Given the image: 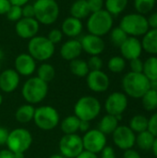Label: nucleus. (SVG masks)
<instances>
[{
  "label": "nucleus",
  "instance_id": "52",
  "mask_svg": "<svg viewBox=\"0 0 157 158\" xmlns=\"http://www.w3.org/2000/svg\"><path fill=\"white\" fill-rule=\"evenodd\" d=\"M11 4V6H23L24 5L28 4L30 0H8Z\"/></svg>",
  "mask_w": 157,
  "mask_h": 158
},
{
  "label": "nucleus",
  "instance_id": "53",
  "mask_svg": "<svg viewBox=\"0 0 157 158\" xmlns=\"http://www.w3.org/2000/svg\"><path fill=\"white\" fill-rule=\"evenodd\" d=\"M150 89L157 92V79L156 80L150 81Z\"/></svg>",
  "mask_w": 157,
  "mask_h": 158
},
{
  "label": "nucleus",
  "instance_id": "23",
  "mask_svg": "<svg viewBox=\"0 0 157 158\" xmlns=\"http://www.w3.org/2000/svg\"><path fill=\"white\" fill-rule=\"evenodd\" d=\"M34 112H35L34 106L26 103L18 107V109L15 112V118L19 123L27 124L32 121Z\"/></svg>",
  "mask_w": 157,
  "mask_h": 158
},
{
  "label": "nucleus",
  "instance_id": "35",
  "mask_svg": "<svg viewBox=\"0 0 157 158\" xmlns=\"http://www.w3.org/2000/svg\"><path fill=\"white\" fill-rule=\"evenodd\" d=\"M109 34H110V41H111V43L115 46H117V47H119L126 41V39L129 37L128 34L119 26L112 28V30L110 31Z\"/></svg>",
  "mask_w": 157,
  "mask_h": 158
},
{
  "label": "nucleus",
  "instance_id": "5",
  "mask_svg": "<svg viewBox=\"0 0 157 158\" xmlns=\"http://www.w3.org/2000/svg\"><path fill=\"white\" fill-rule=\"evenodd\" d=\"M34 19L43 25L55 23L60 13V7L56 0H36L33 4Z\"/></svg>",
  "mask_w": 157,
  "mask_h": 158
},
{
  "label": "nucleus",
  "instance_id": "10",
  "mask_svg": "<svg viewBox=\"0 0 157 158\" xmlns=\"http://www.w3.org/2000/svg\"><path fill=\"white\" fill-rule=\"evenodd\" d=\"M60 155L65 158H76L84 149L82 138L79 134H64L58 144Z\"/></svg>",
  "mask_w": 157,
  "mask_h": 158
},
{
  "label": "nucleus",
  "instance_id": "27",
  "mask_svg": "<svg viewBox=\"0 0 157 158\" xmlns=\"http://www.w3.org/2000/svg\"><path fill=\"white\" fill-rule=\"evenodd\" d=\"M69 69L73 75L79 78H84L90 72L87 61L84 59H81L80 57L69 62Z\"/></svg>",
  "mask_w": 157,
  "mask_h": 158
},
{
  "label": "nucleus",
  "instance_id": "58",
  "mask_svg": "<svg viewBox=\"0 0 157 158\" xmlns=\"http://www.w3.org/2000/svg\"><path fill=\"white\" fill-rule=\"evenodd\" d=\"M2 103H3V95H2V94L0 93V106H1V105H2Z\"/></svg>",
  "mask_w": 157,
  "mask_h": 158
},
{
  "label": "nucleus",
  "instance_id": "2",
  "mask_svg": "<svg viewBox=\"0 0 157 158\" xmlns=\"http://www.w3.org/2000/svg\"><path fill=\"white\" fill-rule=\"evenodd\" d=\"M124 94L131 98H142L150 89V81L143 73L128 72L122 79Z\"/></svg>",
  "mask_w": 157,
  "mask_h": 158
},
{
  "label": "nucleus",
  "instance_id": "21",
  "mask_svg": "<svg viewBox=\"0 0 157 158\" xmlns=\"http://www.w3.org/2000/svg\"><path fill=\"white\" fill-rule=\"evenodd\" d=\"M82 30V21L71 16L66 18L61 24V31L63 35L68 37L69 39H76L81 34Z\"/></svg>",
  "mask_w": 157,
  "mask_h": 158
},
{
  "label": "nucleus",
  "instance_id": "26",
  "mask_svg": "<svg viewBox=\"0 0 157 158\" xmlns=\"http://www.w3.org/2000/svg\"><path fill=\"white\" fill-rule=\"evenodd\" d=\"M80 122L81 120L75 115H70L61 120L60 129L64 134H75L79 131Z\"/></svg>",
  "mask_w": 157,
  "mask_h": 158
},
{
  "label": "nucleus",
  "instance_id": "50",
  "mask_svg": "<svg viewBox=\"0 0 157 158\" xmlns=\"http://www.w3.org/2000/svg\"><path fill=\"white\" fill-rule=\"evenodd\" d=\"M76 158H99L98 156L96 154H93V153H91V152H88V151H85L83 150L78 156Z\"/></svg>",
  "mask_w": 157,
  "mask_h": 158
},
{
  "label": "nucleus",
  "instance_id": "4",
  "mask_svg": "<svg viewBox=\"0 0 157 158\" xmlns=\"http://www.w3.org/2000/svg\"><path fill=\"white\" fill-rule=\"evenodd\" d=\"M102 106L100 101L92 95H84L78 99L74 105V115L83 121L91 122L101 113Z\"/></svg>",
  "mask_w": 157,
  "mask_h": 158
},
{
  "label": "nucleus",
  "instance_id": "12",
  "mask_svg": "<svg viewBox=\"0 0 157 158\" xmlns=\"http://www.w3.org/2000/svg\"><path fill=\"white\" fill-rule=\"evenodd\" d=\"M128 96L124 93L114 92L107 96L105 102V109L109 115L115 117L122 116L128 107Z\"/></svg>",
  "mask_w": 157,
  "mask_h": 158
},
{
  "label": "nucleus",
  "instance_id": "8",
  "mask_svg": "<svg viewBox=\"0 0 157 158\" xmlns=\"http://www.w3.org/2000/svg\"><path fill=\"white\" fill-rule=\"evenodd\" d=\"M119 27L128 34V36H143L149 30L147 18L139 13H130L125 15L119 22Z\"/></svg>",
  "mask_w": 157,
  "mask_h": 158
},
{
  "label": "nucleus",
  "instance_id": "56",
  "mask_svg": "<svg viewBox=\"0 0 157 158\" xmlns=\"http://www.w3.org/2000/svg\"><path fill=\"white\" fill-rule=\"evenodd\" d=\"M48 158H65L63 156H61L60 154H56V155H52L51 156H49Z\"/></svg>",
  "mask_w": 157,
  "mask_h": 158
},
{
  "label": "nucleus",
  "instance_id": "55",
  "mask_svg": "<svg viewBox=\"0 0 157 158\" xmlns=\"http://www.w3.org/2000/svg\"><path fill=\"white\" fill-rule=\"evenodd\" d=\"M14 158H25L24 153H14Z\"/></svg>",
  "mask_w": 157,
  "mask_h": 158
},
{
  "label": "nucleus",
  "instance_id": "34",
  "mask_svg": "<svg viewBox=\"0 0 157 158\" xmlns=\"http://www.w3.org/2000/svg\"><path fill=\"white\" fill-rule=\"evenodd\" d=\"M156 0H133V6L137 13L144 15L153 11Z\"/></svg>",
  "mask_w": 157,
  "mask_h": 158
},
{
  "label": "nucleus",
  "instance_id": "22",
  "mask_svg": "<svg viewBox=\"0 0 157 158\" xmlns=\"http://www.w3.org/2000/svg\"><path fill=\"white\" fill-rule=\"evenodd\" d=\"M143 49L151 55H157V29H150L143 37Z\"/></svg>",
  "mask_w": 157,
  "mask_h": 158
},
{
  "label": "nucleus",
  "instance_id": "1",
  "mask_svg": "<svg viewBox=\"0 0 157 158\" xmlns=\"http://www.w3.org/2000/svg\"><path fill=\"white\" fill-rule=\"evenodd\" d=\"M48 83L44 82L37 76L30 77L21 89V94L26 103L32 106L42 103L48 94Z\"/></svg>",
  "mask_w": 157,
  "mask_h": 158
},
{
  "label": "nucleus",
  "instance_id": "46",
  "mask_svg": "<svg viewBox=\"0 0 157 158\" xmlns=\"http://www.w3.org/2000/svg\"><path fill=\"white\" fill-rule=\"evenodd\" d=\"M10 6L11 4L8 0H0V16L6 15Z\"/></svg>",
  "mask_w": 157,
  "mask_h": 158
},
{
  "label": "nucleus",
  "instance_id": "29",
  "mask_svg": "<svg viewBox=\"0 0 157 158\" xmlns=\"http://www.w3.org/2000/svg\"><path fill=\"white\" fill-rule=\"evenodd\" d=\"M155 137L147 130L145 131L138 133L136 136V142L135 143L138 145V147L143 151H149L152 150L154 142Z\"/></svg>",
  "mask_w": 157,
  "mask_h": 158
},
{
  "label": "nucleus",
  "instance_id": "40",
  "mask_svg": "<svg viewBox=\"0 0 157 158\" xmlns=\"http://www.w3.org/2000/svg\"><path fill=\"white\" fill-rule=\"evenodd\" d=\"M91 13L104 9L105 0H86Z\"/></svg>",
  "mask_w": 157,
  "mask_h": 158
},
{
  "label": "nucleus",
  "instance_id": "47",
  "mask_svg": "<svg viewBox=\"0 0 157 158\" xmlns=\"http://www.w3.org/2000/svg\"><path fill=\"white\" fill-rule=\"evenodd\" d=\"M147 20L151 29H157V11L152 13L149 18H147Z\"/></svg>",
  "mask_w": 157,
  "mask_h": 158
},
{
  "label": "nucleus",
  "instance_id": "32",
  "mask_svg": "<svg viewBox=\"0 0 157 158\" xmlns=\"http://www.w3.org/2000/svg\"><path fill=\"white\" fill-rule=\"evenodd\" d=\"M129 127L135 133H140L148 130V118L143 115H136L130 120Z\"/></svg>",
  "mask_w": 157,
  "mask_h": 158
},
{
  "label": "nucleus",
  "instance_id": "14",
  "mask_svg": "<svg viewBox=\"0 0 157 158\" xmlns=\"http://www.w3.org/2000/svg\"><path fill=\"white\" fill-rule=\"evenodd\" d=\"M85 78L88 88L94 93H104L109 88V77L103 70H90Z\"/></svg>",
  "mask_w": 157,
  "mask_h": 158
},
{
  "label": "nucleus",
  "instance_id": "19",
  "mask_svg": "<svg viewBox=\"0 0 157 158\" xmlns=\"http://www.w3.org/2000/svg\"><path fill=\"white\" fill-rule=\"evenodd\" d=\"M20 83V76L14 69H6L0 73V91L5 94L15 92Z\"/></svg>",
  "mask_w": 157,
  "mask_h": 158
},
{
  "label": "nucleus",
  "instance_id": "38",
  "mask_svg": "<svg viewBox=\"0 0 157 158\" xmlns=\"http://www.w3.org/2000/svg\"><path fill=\"white\" fill-rule=\"evenodd\" d=\"M90 70H102L104 66L103 59L99 56H91L87 60Z\"/></svg>",
  "mask_w": 157,
  "mask_h": 158
},
{
  "label": "nucleus",
  "instance_id": "3",
  "mask_svg": "<svg viewBox=\"0 0 157 158\" xmlns=\"http://www.w3.org/2000/svg\"><path fill=\"white\" fill-rule=\"evenodd\" d=\"M113 24V16L105 9H102L89 15L86 21V29L89 33L103 37L110 32Z\"/></svg>",
  "mask_w": 157,
  "mask_h": 158
},
{
  "label": "nucleus",
  "instance_id": "11",
  "mask_svg": "<svg viewBox=\"0 0 157 158\" xmlns=\"http://www.w3.org/2000/svg\"><path fill=\"white\" fill-rule=\"evenodd\" d=\"M81 138L83 149L85 151L98 155L106 146V135H105L98 129H90Z\"/></svg>",
  "mask_w": 157,
  "mask_h": 158
},
{
  "label": "nucleus",
  "instance_id": "48",
  "mask_svg": "<svg viewBox=\"0 0 157 158\" xmlns=\"http://www.w3.org/2000/svg\"><path fill=\"white\" fill-rule=\"evenodd\" d=\"M123 158H142L141 155L136 151L131 149H128L124 152L123 154Z\"/></svg>",
  "mask_w": 157,
  "mask_h": 158
},
{
  "label": "nucleus",
  "instance_id": "44",
  "mask_svg": "<svg viewBox=\"0 0 157 158\" xmlns=\"http://www.w3.org/2000/svg\"><path fill=\"white\" fill-rule=\"evenodd\" d=\"M99 158H117L116 153L113 147L111 146H105L100 153V157Z\"/></svg>",
  "mask_w": 157,
  "mask_h": 158
},
{
  "label": "nucleus",
  "instance_id": "37",
  "mask_svg": "<svg viewBox=\"0 0 157 158\" xmlns=\"http://www.w3.org/2000/svg\"><path fill=\"white\" fill-rule=\"evenodd\" d=\"M6 19L10 21L17 22L22 18V8L19 6H11L6 14Z\"/></svg>",
  "mask_w": 157,
  "mask_h": 158
},
{
  "label": "nucleus",
  "instance_id": "39",
  "mask_svg": "<svg viewBox=\"0 0 157 158\" xmlns=\"http://www.w3.org/2000/svg\"><path fill=\"white\" fill-rule=\"evenodd\" d=\"M63 33H62V31H61V30H59V29H52L49 32H48V34H47V39L53 44H59L61 41H62V39H63Z\"/></svg>",
  "mask_w": 157,
  "mask_h": 158
},
{
  "label": "nucleus",
  "instance_id": "24",
  "mask_svg": "<svg viewBox=\"0 0 157 158\" xmlns=\"http://www.w3.org/2000/svg\"><path fill=\"white\" fill-rule=\"evenodd\" d=\"M70 16L82 20L86 19L91 14L88 4L86 0H75L70 6Z\"/></svg>",
  "mask_w": 157,
  "mask_h": 158
},
{
  "label": "nucleus",
  "instance_id": "59",
  "mask_svg": "<svg viewBox=\"0 0 157 158\" xmlns=\"http://www.w3.org/2000/svg\"><path fill=\"white\" fill-rule=\"evenodd\" d=\"M1 67H2V65H1V61H0V70H1Z\"/></svg>",
  "mask_w": 157,
  "mask_h": 158
},
{
  "label": "nucleus",
  "instance_id": "43",
  "mask_svg": "<svg viewBox=\"0 0 157 158\" xmlns=\"http://www.w3.org/2000/svg\"><path fill=\"white\" fill-rule=\"evenodd\" d=\"M22 8V18H34V7L31 4H26Z\"/></svg>",
  "mask_w": 157,
  "mask_h": 158
},
{
  "label": "nucleus",
  "instance_id": "57",
  "mask_svg": "<svg viewBox=\"0 0 157 158\" xmlns=\"http://www.w3.org/2000/svg\"><path fill=\"white\" fill-rule=\"evenodd\" d=\"M4 56H5V54H4V51L0 48V61L4 58Z\"/></svg>",
  "mask_w": 157,
  "mask_h": 158
},
{
  "label": "nucleus",
  "instance_id": "16",
  "mask_svg": "<svg viewBox=\"0 0 157 158\" xmlns=\"http://www.w3.org/2000/svg\"><path fill=\"white\" fill-rule=\"evenodd\" d=\"M36 60L28 53H21L18 55L14 60V69L19 76L30 77L37 69Z\"/></svg>",
  "mask_w": 157,
  "mask_h": 158
},
{
  "label": "nucleus",
  "instance_id": "15",
  "mask_svg": "<svg viewBox=\"0 0 157 158\" xmlns=\"http://www.w3.org/2000/svg\"><path fill=\"white\" fill-rule=\"evenodd\" d=\"M40 23L34 18H21L15 24L17 35L24 40H30L38 34Z\"/></svg>",
  "mask_w": 157,
  "mask_h": 158
},
{
  "label": "nucleus",
  "instance_id": "20",
  "mask_svg": "<svg viewBox=\"0 0 157 158\" xmlns=\"http://www.w3.org/2000/svg\"><path fill=\"white\" fill-rule=\"evenodd\" d=\"M82 53V47L80 40L68 39L60 47V56L64 60L72 61L76 58H79Z\"/></svg>",
  "mask_w": 157,
  "mask_h": 158
},
{
  "label": "nucleus",
  "instance_id": "31",
  "mask_svg": "<svg viewBox=\"0 0 157 158\" xmlns=\"http://www.w3.org/2000/svg\"><path fill=\"white\" fill-rule=\"evenodd\" d=\"M143 73L147 77L149 81L157 79V56H152L143 62Z\"/></svg>",
  "mask_w": 157,
  "mask_h": 158
},
{
  "label": "nucleus",
  "instance_id": "33",
  "mask_svg": "<svg viewBox=\"0 0 157 158\" xmlns=\"http://www.w3.org/2000/svg\"><path fill=\"white\" fill-rule=\"evenodd\" d=\"M142 104L147 111L155 110L157 108V92L149 89L142 97Z\"/></svg>",
  "mask_w": 157,
  "mask_h": 158
},
{
  "label": "nucleus",
  "instance_id": "30",
  "mask_svg": "<svg viewBox=\"0 0 157 158\" xmlns=\"http://www.w3.org/2000/svg\"><path fill=\"white\" fill-rule=\"evenodd\" d=\"M129 0H105V9L112 16L121 14L127 7Z\"/></svg>",
  "mask_w": 157,
  "mask_h": 158
},
{
  "label": "nucleus",
  "instance_id": "49",
  "mask_svg": "<svg viewBox=\"0 0 157 158\" xmlns=\"http://www.w3.org/2000/svg\"><path fill=\"white\" fill-rule=\"evenodd\" d=\"M90 129H91L90 122L81 120V122H80V127H79V131H81V132H82V133H85V132H87Z\"/></svg>",
  "mask_w": 157,
  "mask_h": 158
},
{
  "label": "nucleus",
  "instance_id": "6",
  "mask_svg": "<svg viewBox=\"0 0 157 158\" xmlns=\"http://www.w3.org/2000/svg\"><path fill=\"white\" fill-rule=\"evenodd\" d=\"M28 54H30L36 61L46 62L55 54L56 45L53 44L45 36L36 35L28 42Z\"/></svg>",
  "mask_w": 157,
  "mask_h": 158
},
{
  "label": "nucleus",
  "instance_id": "18",
  "mask_svg": "<svg viewBox=\"0 0 157 158\" xmlns=\"http://www.w3.org/2000/svg\"><path fill=\"white\" fill-rule=\"evenodd\" d=\"M121 56L125 60H132L139 58L143 52L142 42L137 37L129 36L126 41L119 46Z\"/></svg>",
  "mask_w": 157,
  "mask_h": 158
},
{
  "label": "nucleus",
  "instance_id": "17",
  "mask_svg": "<svg viewBox=\"0 0 157 158\" xmlns=\"http://www.w3.org/2000/svg\"><path fill=\"white\" fill-rule=\"evenodd\" d=\"M80 42L82 47V52L90 55V56L101 55L105 48V44L103 40V37L91 33L84 35L80 40Z\"/></svg>",
  "mask_w": 157,
  "mask_h": 158
},
{
  "label": "nucleus",
  "instance_id": "42",
  "mask_svg": "<svg viewBox=\"0 0 157 158\" xmlns=\"http://www.w3.org/2000/svg\"><path fill=\"white\" fill-rule=\"evenodd\" d=\"M148 131L156 138L157 137V112L148 119Z\"/></svg>",
  "mask_w": 157,
  "mask_h": 158
},
{
  "label": "nucleus",
  "instance_id": "28",
  "mask_svg": "<svg viewBox=\"0 0 157 158\" xmlns=\"http://www.w3.org/2000/svg\"><path fill=\"white\" fill-rule=\"evenodd\" d=\"M36 72H37V77L46 83L52 81L56 76V69L54 66L46 62H43L36 69Z\"/></svg>",
  "mask_w": 157,
  "mask_h": 158
},
{
  "label": "nucleus",
  "instance_id": "41",
  "mask_svg": "<svg viewBox=\"0 0 157 158\" xmlns=\"http://www.w3.org/2000/svg\"><path fill=\"white\" fill-rule=\"evenodd\" d=\"M130 71L135 73H143V61L139 57L130 61Z\"/></svg>",
  "mask_w": 157,
  "mask_h": 158
},
{
  "label": "nucleus",
  "instance_id": "36",
  "mask_svg": "<svg viewBox=\"0 0 157 158\" xmlns=\"http://www.w3.org/2000/svg\"><path fill=\"white\" fill-rule=\"evenodd\" d=\"M107 68L113 73H120L126 68V60L121 56H114L108 60Z\"/></svg>",
  "mask_w": 157,
  "mask_h": 158
},
{
  "label": "nucleus",
  "instance_id": "51",
  "mask_svg": "<svg viewBox=\"0 0 157 158\" xmlns=\"http://www.w3.org/2000/svg\"><path fill=\"white\" fill-rule=\"evenodd\" d=\"M0 158H14V153L8 149H3L0 151Z\"/></svg>",
  "mask_w": 157,
  "mask_h": 158
},
{
  "label": "nucleus",
  "instance_id": "7",
  "mask_svg": "<svg viewBox=\"0 0 157 158\" xmlns=\"http://www.w3.org/2000/svg\"><path fill=\"white\" fill-rule=\"evenodd\" d=\"M32 121L42 131H49L56 129L60 123L58 111L52 106H41L35 108Z\"/></svg>",
  "mask_w": 157,
  "mask_h": 158
},
{
  "label": "nucleus",
  "instance_id": "54",
  "mask_svg": "<svg viewBox=\"0 0 157 158\" xmlns=\"http://www.w3.org/2000/svg\"><path fill=\"white\" fill-rule=\"evenodd\" d=\"M152 150H153L154 155H155V157L157 158V137L155 139V142H154V144H153Z\"/></svg>",
  "mask_w": 157,
  "mask_h": 158
},
{
  "label": "nucleus",
  "instance_id": "13",
  "mask_svg": "<svg viewBox=\"0 0 157 158\" xmlns=\"http://www.w3.org/2000/svg\"><path fill=\"white\" fill-rule=\"evenodd\" d=\"M112 138L115 145L124 151L131 149L135 145L136 142L135 132H133L129 126L125 125H118V127L112 133Z\"/></svg>",
  "mask_w": 157,
  "mask_h": 158
},
{
  "label": "nucleus",
  "instance_id": "45",
  "mask_svg": "<svg viewBox=\"0 0 157 158\" xmlns=\"http://www.w3.org/2000/svg\"><path fill=\"white\" fill-rule=\"evenodd\" d=\"M8 130L5 127H0V146L5 145L8 137Z\"/></svg>",
  "mask_w": 157,
  "mask_h": 158
},
{
  "label": "nucleus",
  "instance_id": "9",
  "mask_svg": "<svg viewBox=\"0 0 157 158\" xmlns=\"http://www.w3.org/2000/svg\"><path fill=\"white\" fill-rule=\"evenodd\" d=\"M32 144L31 133L23 128H17L9 131L6 145L13 153H25Z\"/></svg>",
  "mask_w": 157,
  "mask_h": 158
},
{
  "label": "nucleus",
  "instance_id": "25",
  "mask_svg": "<svg viewBox=\"0 0 157 158\" xmlns=\"http://www.w3.org/2000/svg\"><path fill=\"white\" fill-rule=\"evenodd\" d=\"M118 122L119 120L117 118V117L106 114L101 118L98 124V130L102 131L105 135L112 134L118 127Z\"/></svg>",
  "mask_w": 157,
  "mask_h": 158
}]
</instances>
